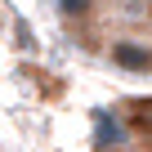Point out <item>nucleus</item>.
I'll return each instance as SVG.
<instances>
[{"label":"nucleus","mask_w":152,"mask_h":152,"mask_svg":"<svg viewBox=\"0 0 152 152\" xmlns=\"http://www.w3.org/2000/svg\"><path fill=\"white\" fill-rule=\"evenodd\" d=\"M112 63L125 67V72H152V49L139 45V40H116L112 45Z\"/></svg>","instance_id":"obj_1"},{"label":"nucleus","mask_w":152,"mask_h":152,"mask_svg":"<svg viewBox=\"0 0 152 152\" xmlns=\"http://www.w3.org/2000/svg\"><path fill=\"white\" fill-rule=\"evenodd\" d=\"M125 112H130V125L139 134H152V99H130Z\"/></svg>","instance_id":"obj_2"},{"label":"nucleus","mask_w":152,"mask_h":152,"mask_svg":"<svg viewBox=\"0 0 152 152\" xmlns=\"http://www.w3.org/2000/svg\"><path fill=\"white\" fill-rule=\"evenodd\" d=\"M58 5H63L67 18H90L94 14V0H58Z\"/></svg>","instance_id":"obj_3"}]
</instances>
